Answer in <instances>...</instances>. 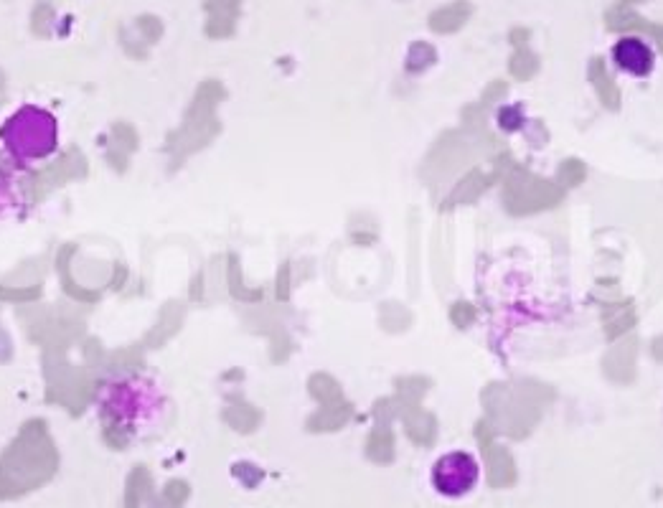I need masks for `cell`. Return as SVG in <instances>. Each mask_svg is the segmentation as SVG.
I'll return each instance as SVG.
<instances>
[{
  "mask_svg": "<svg viewBox=\"0 0 663 508\" xmlns=\"http://www.w3.org/2000/svg\"><path fill=\"white\" fill-rule=\"evenodd\" d=\"M394 389H397L394 399H397L402 407H412V404L422 402L425 392L430 389V379H425V376H399V379L394 381Z\"/></svg>",
  "mask_w": 663,
  "mask_h": 508,
  "instance_id": "cell-12",
  "label": "cell"
},
{
  "mask_svg": "<svg viewBox=\"0 0 663 508\" xmlns=\"http://www.w3.org/2000/svg\"><path fill=\"white\" fill-rule=\"evenodd\" d=\"M636 356H638V338L628 336L618 346L610 348L603 359V371L615 384H630L636 379Z\"/></svg>",
  "mask_w": 663,
  "mask_h": 508,
  "instance_id": "cell-7",
  "label": "cell"
},
{
  "mask_svg": "<svg viewBox=\"0 0 663 508\" xmlns=\"http://www.w3.org/2000/svg\"><path fill=\"white\" fill-rule=\"evenodd\" d=\"M478 483V463L470 453L455 450V453L442 455L435 465H432V486L440 496L460 498L465 493L473 491Z\"/></svg>",
  "mask_w": 663,
  "mask_h": 508,
  "instance_id": "cell-4",
  "label": "cell"
},
{
  "mask_svg": "<svg viewBox=\"0 0 663 508\" xmlns=\"http://www.w3.org/2000/svg\"><path fill=\"white\" fill-rule=\"evenodd\" d=\"M496 173H486L481 171V168H473V171L468 173V176H463L458 181V186L450 191V196L445 201H442L440 211H453L455 206H463V204H476L478 199H481L483 194H486L488 188L496 183Z\"/></svg>",
  "mask_w": 663,
  "mask_h": 508,
  "instance_id": "cell-8",
  "label": "cell"
},
{
  "mask_svg": "<svg viewBox=\"0 0 663 508\" xmlns=\"http://www.w3.org/2000/svg\"><path fill=\"white\" fill-rule=\"evenodd\" d=\"M308 389L323 407H333V404H343V389L331 374H313L308 381Z\"/></svg>",
  "mask_w": 663,
  "mask_h": 508,
  "instance_id": "cell-13",
  "label": "cell"
},
{
  "mask_svg": "<svg viewBox=\"0 0 663 508\" xmlns=\"http://www.w3.org/2000/svg\"><path fill=\"white\" fill-rule=\"evenodd\" d=\"M496 176L503 183V209L511 216L539 214V211L554 209L564 199V188L559 183L526 171L509 153H501L496 158Z\"/></svg>",
  "mask_w": 663,
  "mask_h": 508,
  "instance_id": "cell-2",
  "label": "cell"
},
{
  "mask_svg": "<svg viewBox=\"0 0 663 508\" xmlns=\"http://www.w3.org/2000/svg\"><path fill=\"white\" fill-rule=\"evenodd\" d=\"M613 61L633 77H646L653 69V51L638 36H625L613 46Z\"/></svg>",
  "mask_w": 663,
  "mask_h": 508,
  "instance_id": "cell-6",
  "label": "cell"
},
{
  "mask_svg": "<svg viewBox=\"0 0 663 508\" xmlns=\"http://www.w3.org/2000/svg\"><path fill=\"white\" fill-rule=\"evenodd\" d=\"M16 158H44L56 148V120L39 107H23L0 130Z\"/></svg>",
  "mask_w": 663,
  "mask_h": 508,
  "instance_id": "cell-3",
  "label": "cell"
},
{
  "mask_svg": "<svg viewBox=\"0 0 663 508\" xmlns=\"http://www.w3.org/2000/svg\"><path fill=\"white\" fill-rule=\"evenodd\" d=\"M524 122L526 117L521 107H501V112H498V127L503 133H516L519 127H524Z\"/></svg>",
  "mask_w": 663,
  "mask_h": 508,
  "instance_id": "cell-18",
  "label": "cell"
},
{
  "mask_svg": "<svg viewBox=\"0 0 663 508\" xmlns=\"http://www.w3.org/2000/svg\"><path fill=\"white\" fill-rule=\"evenodd\" d=\"M633 326H636V308H633L630 300H618V303L605 310L603 328L608 341L625 336Z\"/></svg>",
  "mask_w": 663,
  "mask_h": 508,
  "instance_id": "cell-10",
  "label": "cell"
},
{
  "mask_svg": "<svg viewBox=\"0 0 663 508\" xmlns=\"http://www.w3.org/2000/svg\"><path fill=\"white\" fill-rule=\"evenodd\" d=\"M501 89H503V84H493L491 89H486V102H488V105H491L493 100H498V97H501V94H503Z\"/></svg>",
  "mask_w": 663,
  "mask_h": 508,
  "instance_id": "cell-20",
  "label": "cell"
},
{
  "mask_svg": "<svg viewBox=\"0 0 663 508\" xmlns=\"http://www.w3.org/2000/svg\"><path fill=\"white\" fill-rule=\"evenodd\" d=\"M554 392L539 381H493L483 389V409L486 420L496 432L509 435L511 440H526L542 420L547 404H552Z\"/></svg>",
  "mask_w": 663,
  "mask_h": 508,
  "instance_id": "cell-1",
  "label": "cell"
},
{
  "mask_svg": "<svg viewBox=\"0 0 663 508\" xmlns=\"http://www.w3.org/2000/svg\"><path fill=\"white\" fill-rule=\"evenodd\" d=\"M590 77H592V82H595L597 94H600V100H603V105L608 107L610 112L618 110V107H620V92H618V87H615L613 79H610L608 74H605L603 61H595V69H592V72H590Z\"/></svg>",
  "mask_w": 663,
  "mask_h": 508,
  "instance_id": "cell-15",
  "label": "cell"
},
{
  "mask_svg": "<svg viewBox=\"0 0 663 508\" xmlns=\"http://www.w3.org/2000/svg\"><path fill=\"white\" fill-rule=\"evenodd\" d=\"M450 321H453L455 328L465 331V328L476 323V305L468 303V300H458V303H453V308H450Z\"/></svg>",
  "mask_w": 663,
  "mask_h": 508,
  "instance_id": "cell-17",
  "label": "cell"
},
{
  "mask_svg": "<svg viewBox=\"0 0 663 508\" xmlns=\"http://www.w3.org/2000/svg\"><path fill=\"white\" fill-rule=\"evenodd\" d=\"M351 415H354V407H351L349 402L333 404V407H323L321 412L308 422V427L310 430H338V427H343L351 420Z\"/></svg>",
  "mask_w": 663,
  "mask_h": 508,
  "instance_id": "cell-14",
  "label": "cell"
},
{
  "mask_svg": "<svg viewBox=\"0 0 663 508\" xmlns=\"http://www.w3.org/2000/svg\"><path fill=\"white\" fill-rule=\"evenodd\" d=\"M402 422H404V432L415 445L420 448H432L437 440V420L432 412L422 409L420 404H412V407H402Z\"/></svg>",
  "mask_w": 663,
  "mask_h": 508,
  "instance_id": "cell-9",
  "label": "cell"
},
{
  "mask_svg": "<svg viewBox=\"0 0 663 508\" xmlns=\"http://www.w3.org/2000/svg\"><path fill=\"white\" fill-rule=\"evenodd\" d=\"M366 453L374 463L379 465H389L394 460V432L389 425H382V422H376L374 432L369 435V442H366Z\"/></svg>",
  "mask_w": 663,
  "mask_h": 508,
  "instance_id": "cell-11",
  "label": "cell"
},
{
  "mask_svg": "<svg viewBox=\"0 0 663 508\" xmlns=\"http://www.w3.org/2000/svg\"><path fill=\"white\" fill-rule=\"evenodd\" d=\"M473 435H476L478 448H481V455H483V463H486L488 486L496 488V491L516 486L519 470H516L514 455L503 448V445H498L496 430H493L491 422H488L486 417L476 422V430H473Z\"/></svg>",
  "mask_w": 663,
  "mask_h": 508,
  "instance_id": "cell-5",
  "label": "cell"
},
{
  "mask_svg": "<svg viewBox=\"0 0 663 508\" xmlns=\"http://www.w3.org/2000/svg\"><path fill=\"white\" fill-rule=\"evenodd\" d=\"M651 354L656 361H663V336H658L656 341L651 343Z\"/></svg>",
  "mask_w": 663,
  "mask_h": 508,
  "instance_id": "cell-19",
  "label": "cell"
},
{
  "mask_svg": "<svg viewBox=\"0 0 663 508\" xmlns=\"http://www.w3.org/2000/svg\"><path fill=\"white\" fill-rule=\"evenodd\" d=\"M585 178H587V166L580 161V158H567V161H562V166L557 168V183L564 188V191L585 183Z\"/></svg>",
  "mask_w": 663,
  "mask_h": 508,
  "instance_id": "cell-16",
  "label": "cell"
}]
</instances>
